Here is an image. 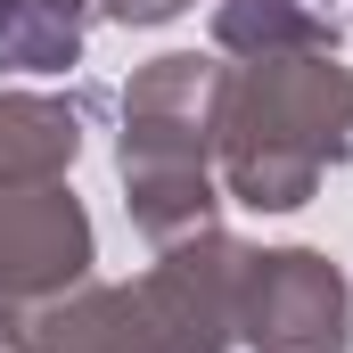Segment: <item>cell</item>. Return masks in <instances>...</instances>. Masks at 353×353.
<instances>
[{
    "instance_id": "6da1fadb",
    "label": "cell",
    "mask_w": 353,
    "mask_h": 353,
    "mask_svg": "<svg viewBox=\"0 0 353 353\" xmlns=\"http://www.w3.org/2000/svg\"><path fill=\"white\" fill-rule=\"evenodd\" d=\"M353 157V74L337 50H296V58H247L222 90V140L214 181L255 205L296 214L312 189Z\"/></svg>"
},
{
    "instance_id": "7a4b0ae2",
    "label": "cell",
    "mask_w": 353,
    "mask_h": 353,
    "mask_svg": "<svg viewBox=\"0 0 353 353\" xmlns=\"http://www.w3.org/2000/svg\"><path fill=\"white\" fill-rule=\"evenodd\" d=\"M222 90L230 66L173 50L157 66H140L123 90V205L140 222L148 247H173L189 230H214V140H222Z\"/></svg>"
},
{
    "instance_id": "3957f363",
    "label": "cell",
    "mask_w": 353,
    "mask_h": 353,
    "mask_svg": "<svg viewBox=\"0 0 353 353\" xmlns=\"http://www.w3.org/2000/svg\"><path fill=\"white\" fill-rule=\"evenodd\" d=\"M239 337L255 353H345L353 345V288L312 247H247L239 263Z\"/></svg>"
},
{
    "instance_id": "277c9868",
    "label": "cell",
    "mask_w": 353,
    "mask_h": 353,
    "mask_svg": "<svg viewBox=\"0 0 353 353\" xmlns=\"http://www.w3.org/2000/svg\"><path fill=\"white\" fill-rule=\"evenodd\" d=\"M90 279V214L66 181H41V189H8L0 197V337Z\"/></svg>"
},
{
    "instance_id": "5b68a950",
    "label": "cell",
    "mask_w": 353,
    "mask_h": 353,
    "mask_svg": "<svg viewBox=\"0 0 353 353\" xmlns=\"http://www.w3.org/2000/svg\"><path fill=\"white\" fill-rule=\"evenodd\" d=\"M90 99H33V90H0V197L8 189H41L66 181L83 148Z\"/></svg>"
},
{
    "instance_id": "8992f818",
    "label": "cell",
    "mask_w": 353,
    "mask_h": 353,
    "mask_svg": "<svg viewBox=\"0 0 353 353\" xmlns=\"http://www.w3.org/2000/svg\"><path fill=\"white\" fill-rule=\"evenodd\" d=\"M214 50L230 58L337 50V8L329 0H214Z\"/></svg>"
},
{
    "instance_id": "52a82bcc",
    "label": "cell",
    "mask_w": 353,
    "mask_h": 353,
    "mask_svg": "<svg viewBox=\"0 0 353 353\" xmlns=\"http://www.w3.org/2000/svg\"><path fill=\"white\" fill-rule=\"evenodd\" d=\"M90 0H0V66L8 74H66L83 58Z\"/></svg>"
},
{
    "instance_id": "ba28073f",
    "label": "cell",
    "mask_w": 353,
    "mask_h": 353,
    "mask_svg": "<svg viewBox=\"0 0 353 353\" xmlns=\"http://www.w3.org/2000/svg\"><path fill=\"white\" fill-rule=\"evenodd\" d=\"M99 8H107L115 25H173L189 0H99Z\"/></svg>"
}]
</instances>
